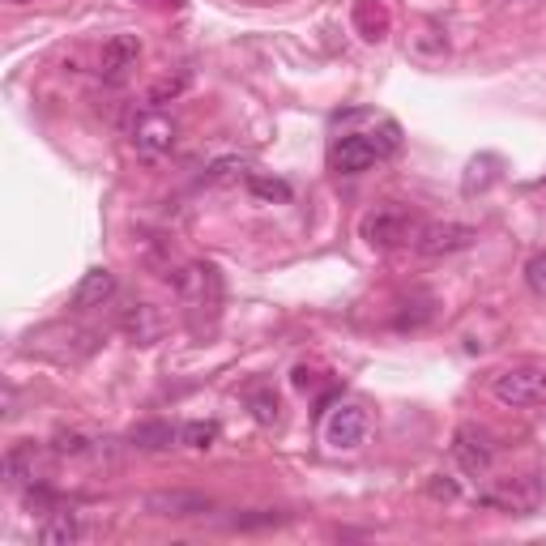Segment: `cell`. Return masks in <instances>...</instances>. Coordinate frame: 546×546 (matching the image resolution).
Listing matches in <instances>:
<instances>
[{
	"label": "cell",
	"instance_id": "9a60e30c",
	"mask_svg": "<svg viewBox=\"0 0 546 546\" xmlns=\"http://www.w3.org/2000/svg\"><path fill=\"white\" fill-rule=\"evenodd\" d=\"M175 440H180V431H175L171 423H146V427H137L133 436H128V444L141 448V453H163V448H171Z\"/></svg>",
	"mask_w": 546,
	"mask_h": 546
},
{
	"label": "cell",
	"instance_id": "4fadbf2b",
	"mask_svg": "<svg viewBox=\"0 0 546 546\" xmlns=\"http://www.w3.org/2000/svg\"><path fill=\"white\" fill-rule=\"evenodd\" d=\"M35 538L43 546H73V542H82V521H77L73 512H52V517L35 529Z\"/></svg>",
	"mask_w": 546,
	"mask_h": 546
},
{
	"label": "cell",
	"instance_id": "ba28073f",
	"mask_svg": "<svg viewBox=\"0 0 546 546\" xmlns=\"http://www.w3.org/2000/svg\"><path fill=\"white\" fill-rule=\"evenodd\" d=\"M363 436H367V414H363V406H355V401L337 406L325 419V444L333 453H355L363 444Z\"/></svg>",
	"mask_w": 546,
	"mask_h": 546
},
{
	"label": "cell",
	"instance_id": "ac0fdd59",
	"mask_svg": "<svg viewBox=\"0 0 546 546\" xmlns=\"http://www.w3.org/2000/svg\"><path fill=\"white\" fill-rule=\"evenodd\" d=\"M244 184H248L261 201H291V184H286V180H269V175H261V171H248Z\"/></svg>",
	"mask_w": 546,
	"mask_h": 546
},
{
	"label": "cell",
	"instance_id": "6da1fadb",
	"mask_svg": "<svg viewBox=\"0 0 546 546\" xmlns=\"http://www.w3.org/2000/svg\"><path fill=\"white\" fill-rule=\"evenodd\" d=\"M397 146H401V128L393 120H380V128H367V133H342V137H333V146H329V171L363 175V171H372L380 158L397 154Z\"/></svg>",
	"mask_w": 546,
	"mask_h": 546
},
{
	"label": "cell",
	"instance_id": "d4e9b609",
	"mask_svg": "<svg viewBox=\"0 0 546 546\" xmlns=\"http://www.w3.org/2000/svg\"><path fill=\"white\" fill-rule=\"evenodd\" d=\"M18 5H22V0H18Z\"/></svg>",
	"mask_w": 546,
	"mask_h": 546
},
{
	"label": "cell",
	"instance_id": "e0dca14e",
	"mask_svg": "<svg viewBox=\"0 0 546 546\" xmlns=\"http://www.w3.org/2000/svg\"><path fill=\"white\" fill-rule=\"evenodd\" d=\"M248 171H252L248 158H218V163H210V171H205V180L231 184V180H248Z\"/></svg>",
	"mask_w": 546,
	"mask_h": 546
},
{
	"label": "cell",
	"instance_id": "ffe728a7",
	"mask_svg": "<svg viewBox=\"0 0 546 546\" xmlns=\"http://www.w3.org/2000/svg\"><path fill=\"white\" fill-rule=\"evenodd\" d=\"M525 286H529V295L546 299V252L529 256V265H525Z\"/></svg>",
	"mask_w": 546,
	"mask_h": 546
},
{
	"label": "cell",
	"instance_id": "30bf717a",
	"mask_svg": "<svg viewBox=\"0 0 546 546\" xmlns=\"http://www.w3.org/2000/svg\"><path fill=\"white\" fill-rule=\"evenodd\" d=\"M214 504L205 500V495H197V491H154V495H146V512L150 517H201V512H210Z\"/></svg>",
	"mask_w": 546,
	"mask_h": 546
},
{
	"label": "cell",
	"instance_id": "d6986e66",
	"mask_svg": "<svg viewBox=\"0 0 546 546\" xmlns=\"http://www.w3.org/2000/svg\"><path fill=\"white\" fill-rule=\"evenodd\" d=\"M248 401H252V414H256V423H278V397H273L269 389H252L248 393Z\"/></svg>",
	"mask_w": 546,
	"mask_h": 546
},
{
	"label": "cell",
	"instance_id": "8fae6325",
	"mask_svg": "<svg viewBox=\"0 0 546 546\" xmlns=\"http://www.w3.org/2000/svg\"><path fill=\"white\" fill-rule=\"evenodd\" d=\"M116 295V273L111 269H90L82 282H77V291H73V312H86V308H103V303Z\"/></svg>",
	"mask_w": 546,
	"mask_h": 546
},
{
	"label": "cell",
	"instance_id": "603a6c76",
	"mask_svg": "<svg viewBox=\"0 0 546 546\" xmlns=\"http://www.w3.org/2000/svg\"><path fill=\"white\" fill-rule=\"evenodd\" d=\"M286 517H278V512H252V517H235L231 525L235 529H261V525H282Z\"/></svg>",
	"mask_w": 546,
	"mask_h": 546
},
{
	"label": "cell",
	"instance_id": "7a4b0ae2",
	"mask_svg": "<svg viewBox=\"0 0 546 546\" xmlns=\"http://www.w3.org/2000/svg\"><path fill=\"white\" fill-rule=\"evenodd\" d=\"M423 222L414 218L406 205H376L372 214H363L359 222V235L367 239L372 248H397V244H414V235H419Z\"/></svg>",
	"mask_w": 546,
	"mask_h": 546
},
{
	"label": "cell",
	"instance_id": "52a82bcc",
	"mask_svg": "<svg viewBox=\"0 0 546 546\" xmlns=\"http://www.w3.org/2000/svg\"><path fill=\"white\" fill-rule=\"evenodd\" d=\"M171 146H175V120L163 116L158 107L141 111L133 124V150L141 158H163V154H171Z\"/></svg>",
	"mask_w": 546,
	"mask_h": 546
},
{
	"label": "cell",
	"instance_id": "cb8c5ba5",
	"mask_svg": "<svg viewBox=\"0 0 546 546\" xmlns=\"http://www.w3.org/2000/svg\"><path fill=\"white\" fill-rule=\"evenodd\" d=\"M495 5H538V0H495Z\"/></svg>",
	"mask_w": 546,
	"mask_h": 546
},
{
	"label": "cell",
	"instance_id": "5bb4252c",
	"mask_svg": "<svg viewBox=\"0 0 546 546\" xmlns=\"http://www.w3.org/2000/svg\"><path fill=\"white\" fill-rule=\"evenodd\" d=\"M355 26L367 43H380L389 35V9L380 0H355Z\"/></svg>",
	"mask_w": 546,
	"mask_h": 546
},
{
	"label": "cell",
	"instance_id": "7c38bea8",
	"mask_svg": "<svg viewBox=\"0 0 546 546\" xmlns=\"http://www.w3.org/2000/svg\"><path fill=\"white\" fill-rule=\"evenodd\" d=\"M5 483L18 487V491L39 483L35 478V444H13L5 453Z\"/></svg>",
	"mask_w": 546,
	"mask_h": 546
},
{
	"label": "cell",
	"instance_id": "44dd1931",
	"mask_svg": "<svg viewBox=\"0 0 546 546\" xmlns=\"http://www.w3.org/2000/svg\"><path fill=\"white\" fill-rule=\"evenodd\" d=\"M52 448H56L60 457H82L86 448H90V440H86V436H77V431H56Z\"/></svg>",
	"mask_w": 546,
	"mask_h": 546
},
{
	"label": "cell",
	"instance_id": "2e32d148",
	"mask_svg": "<svg viewBox=\"0 0 546 546\" xmlns=\"http://www.w3.org/2000/svg\"><path fill=\"white\" fill-rule=\"evenodd\" d=\"M214 440H218V423H210V419H197V423H184L180 427V444L184 448H197V453L214 448Z\"/></svg>",
	"mask_w": 546,
	"mask_h": 546
},
{
	"label": "cell",
	"instance_id": "9c48e42d",
	"mask_svg": "<svg viewBox=\"0 0 546 546\" xmlns=\"http://www.w3.org/2000/svg\"><path fill=\"white\" fill-rule=\"evenodd\" d=\"M137 60H141V39L137 35H111L103 43V56H99L103 82H124V77L137 69Z\"/></svg>",
	"mask_w": 546,
	"mask_h": 546
},
{
	"label": "cell",
	"instance_id": "8992f818",
	"mask_svg": "<svg viewBox=\"0 0 546 546\" xmlns=\"http://www.w3.org/2000/svg\"><path fill=\"white\" fill-rule=\"evenodd\" d=\"M453 457H457V465H461L465 474H487L491 461H495V440H491V431L478 427V423L457 427V436H453Z\"/></svg>",
	"mask_w": 546,
	"mask_h": 546
},
{
	"label": "cell",
	"instance_id": "277c9868",
	"mask_svg": "<svg viewBox=\"0 0 546 546\" xmlns=\"http://www.w3.org/2000/svg\"><path fill=\"white\" fill-rule=\"evenodd\" d=\"M491 393H495V401L517 406V410L542 406V401H546V372H542V367H508V372L495 376Z\"/></svg>",
	"mask_w": 546,
	"mask_h": 546
},
{
	"label": "cell",
	"instance_id": "3957f363",
	"mask_svg": "<svg viewBox=\"0 0 546 546\" xmlns=\"http://www.w3.org/2000/svg\"><path fill=\"white\" fill-rule=\"evenodd\" d=\"M175 291H180L184 308L188 312H205V316H218V303H222V278L214 265H184L175 273Z\"/></svg>",
	"mask_w": 546,
	"mask_h": 546
},
{
	"label": "cell",
	"instance_id": "5b68a950",
	"mask_svg": "<svg viewBox=\"0 0 546 546\" xmlns=\"http://www.w3.org/2000/svg\"><path fill=\"white\" fill-rule=\"evenodd\" d=\"M478 239L474 227L465 222H423L419 235H414V252L419 256H453V252H465Z\"/></svg>",
	"mask_w": 546,
	"mask_h": 546
},
{
	"label": "cell",
	"instance_id": "7402d4cb",
	"mask_svg": "<svg viewBox=\"0 0 546 546\" xmlns=\"http://www.w3.org/2000/svg\"><path fill=\"white\" fill-rule=\"evenodd\" d=\"M427 495H431V500H444V504H453L457 495H461V487L453 483V478H444V474H431V483H427Z\"/></svg>",
	"mask_w": 546,
	"mask_h": 546
}]
</instances>
